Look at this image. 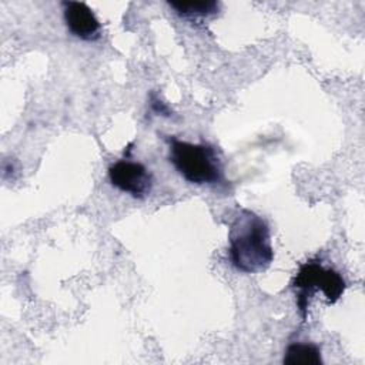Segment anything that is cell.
I'll return each instance as SVG.
<instances>
[{
    "label": "cell",
    "instance_id": "cell-1",
    "mask_svg": "<svg viewBox=\"0 0 365 365\" xmlns=\"http://www.w3.org/2000/svg\"><path fill=\"white\" fill-rule=\"evenodd\" d=\"M228 254L235 269L244 274H259L274 259L269 225L257 212L238 208L228 228Z\"/></svg>",
    "mask_w": 365,
    "mask_h": 365
},
{
    "label": "cell",
    "instance_id": "cell-2",
    "mask_svg": "<svg viewBox=\"0 0 365 365\" xmlns=\"http://www.w3.org/2000/svg\"><path fill=\"white\" fill-rule=\"evenodd\" d=\"M168 161L175 171L191 184L220 185L225 182L222 163L215 147L208 143L181 141L167 137Z\"/></svg>",
    "mask_w": 365,
    "mask_h": 365
},
{
    "label": "cell",
    "instance_id": "cell-3",
    "mask_svg": "<svg viewBox=\"0 0 365 365\" xmlns=\"http://www.w3.org/2000/svg\"><path fill=\"white\" fill-rule=\"evenodd\" d=\"M292 288L297 292V307L302 321L307 318L309 299L317 291H321L328 305L335 304L345 292L346 282L334 268L324 267L321 259L311 258L302 262L292 278Z\"/></svg>",
    "mask_w": 365,
    "mask_h": 365
},
{
    "label": "cell",
    "instance_id": "cell-4",
    "mask_svg": "<svg viewBox=\"0 0 365 365\" xmlns=\"http://www.w3.org/2000/svg\"><path fill=\"white\" fill-rule=\"evenodd\" d=\"M108 180L113 187L138 200L147 197L153 188L150 170L138 161L128 160V154L108 167Z\"/></svg>",
    "mask_w": 365,
    "mask_h": 365
},
{
    "label": "cell",
    "instance_id": "cell-5",
    "mask_svg": "<svg viewBox=\"0 0 365 365\" xmlns=\"http://www.w3.org/2000/svg\"><path fill=\"white\" fill-rule=\"evenodd\" d=\"M63 17L68 31L86 41H94L100 37V21L94 11L83 1H63Z\"/></svg>",
    "mask_w": 365,
    "mask_h": 365
},
{
    "label": "cell",
    "instance_id": "cell-6",
    "mask_svg": "<svg viewBox=\"0 0 365 365\" xmlns=\"http://www.w3.org/2000/svg\"><path fill=\"white\" fill-rule=\"evenodd\" d=\"M282 362L287 365H318L322 364L321 348L312 342H291L285 352Z\"/></svg>",
    "mask_w": 365,
    "mask_h": 365
},
{
    "label": "cell",
    "instance_id": "cell-7",
    "mask_svg": "<svg viewBox=\"0 0 365 365\" xmlns=\"http://www.w3.org/2000/svg\"><path fill=\"white\" fill-rule=\"evenodd\" d=\"M168 6L175 10V13L188 20L195 19H204L214 16L220 11L221 4L214 0H205V1H168Z\"/></svg>",
    "mask_w": 365,
    "mask_h": 365
},
{
    "label": "cell",
    "instance_id": "cell-8",
    "mask_svg": "<svg viewBox=\"0 0 365 365\" xmlns=\"http://www.w3.org/2000/svg\"><path fill=\"white\" fill-rule=\"evenodd\" d=\"M150 101H151V108L155 111V113H160V114H163V115H167V117H170L171 115V111H170V108L164 104V103H161L154 94H151V98H150Z\"/></svg>",
    "mask_w": 365,
    "mask_h": 365
}]
</instances>
